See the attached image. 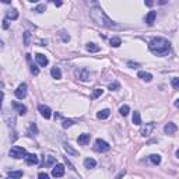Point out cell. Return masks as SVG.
<instances>
[{
	"mask_svg": "<svg viewBox=\"0 0 179 179\" xmlns=\"http://www.w3.org/2000/svg\"><path fill=\"white\" fill-rule=\"evenodd\" d=\"M127 65H129V66H130V67H137V63H133V62H129V63H127Z\"/></svg>",
	"mask_w": 179,
	"mask_h": 179,
	"instance_id": "obj_39",
	"label": "cell"
},
{
	"mask_svg": "<svg viewBox=\"0 0 179 179\" xmlns=\"http://www.w3.org/2000/svg\"><path fill=\"white\" fill-rule=\"evenodd\" d=\"M63 175H65V167H63L62 164L55 165L52 169V176H55V178H62Z\"/></svg>",
	"mask_w": 179,
	"mask_h": 179,
	"instance_id": "obj_7",
	"label": "cell"
},
{
	"mask_svg": "<svg viewBox=\"0 0 179 179\" xmlns=\"http://www.w3.org/2000/svg\"><path fill=\"white\" fill-rule=\"evenodd\" d=\"M55 162H56L55 157H49V158H48V162H46V164H48V165H53Z\"/></svg>",
	"mask_w": 179,
	"mask_h": 179,
	"instance_id": "obj_37",
	"label": "cell"
},
{
	"mask_svg": "<svg viewBox=\"0 0 179 179\" xmlns=\"http://www.w3.org/2000/svg\"><path fill=\"white\" fill-rule=\"evenodd\" d=\"M23 37H24V45H25V46H29V41H31V34H29L28 31H25V32L23 34Z\"/></svg>",
	"mask_w": 179,
	"mask_h": 179,
	"instance_id": "obj_27",
	"label": "cell"
},
{
	"mask_svg": "<svg viewBox=\"0 0 179 179\" xmlns=\"http://www.w3.org/2000/svg\"><path fill=\"white\" fill-rule=\"evenodd\" d=\"M34 11H37V13H44V11H45V4H39V6H38V7L34 10Z\"/></svg>",
	"mask_w": 179,
	"mask_h": 179,
	"instance_id": "obj_33",
	"label": "cell"
},
{
	"mask_svg": "<svg viewBox=\"0 0 179 179\" xmlns=\"http://www.w3.org/2000/svg\"><path fill=\"white\" fill-rule=\"evenodd\" d=\"M109 115H111L109 109H102V111H99V112L97 114V118L98 119H106V118H109Z\"/></svg>",
	"mask_w": 179,
	"mask_h": 179,
	"instance_id": "obj_17",
	"label": "cell"
},
{
	"mask_svg": "<svg viewBox=\"0 0 179 179\" xmlns=\"http://www.w3.org/2000/svg\"><path fill=\"white\" fill-rule=\"evenodd\" d=\"M155 129V123L154 122H150V123H146L144 126L141 127V130H140V133H141V136H150L151 133H153V130Z\"/></svg>",
	"mask_w": 179,
	"mask_h": 179,
	"instance_id": "obj_6",
	"label": "cell"
},
{
	"mask_svg": "<svg viewBox=\"0 0 179 179\" xmlns=\"http://www.w3.org/2000/svg\"><path fill=\"white\" fill-rule=\"evenodd\" d=\"M178 130V126H176L175 123H172V122H168L165 126H164V132L167 134H174L175 132Z\"/></svg>",
	"mask_w": 179,
	"mask_h": 179,
	"instance_id": "obj_10",
	"label": "cell"
},
{
	"mask_svg": "<svg viewBox=\"0 0 179 179\" xmlns=\"http://www.w3.org/2000/svg\"><path fill=\"white\" fill-rule=\"evenodd\" d=\"M176 157H178V158H179V150L176 151Z\"/></svg>",
	"mask_w": 179,
	"mask_h": 179,
	"instance_id": "obj_42",
	"label": "cell"
},
{
	"mask_svg": "<svg viewBox=\"0 0 179 179\" xmlns=\"http://www.w3.org/2000/svg\"><path fill=\"white\" fill-rule=\"evenodd\" d=\"M109 44H111V46H114V48H119V46L122 45V39L118 37H114V38H111Z\"/></svg>",
	"mask_w": 179,
	"mask_h": 179,
	"instance_id": "obj_18",
	"label": "cell"
},
{
	"mask_svg": "<svg viewBox=\"0 0 179 179\" xmlns=\"http://www.w3.org/2000/svg\"><path fill=\"white\" fill-rule=\"evenodd\" d=\"M155 18H157V13H155V11H150L146 16V23L148 25H153L155 23Z\"/></svg>",
	"mask_w": 179,
	"mask_h": 179,
	"instance_id": "obj_14",
	"label": "cell"
},
{
	"mask_svg": "<svg viewBox=\"0 0 179 179\" xmlns=\"http://www.w3.org/2000/svg\"><path fill=\"white\" fill-rule=\"evenodd\" d=\"M148 49H150L151 53H154L157 56H167L168 53H169V49H171V44L165 38L155 37L150 41Z\"/></svg>",
	"mask_w": 179,
	"mask_h": 179,
	"instance_id": "obj_1",
	"label": "cell"
},
{
	"mask_svg": "<svg viewBox=\"0 0 179 179\" xmlns=\"http://www.w3.org/2000/svg\"><path fill=\"white\" fill-rule=\"evenodd\" d=\"M77 76H78V78L81 80V81H87L90 78V71L87 69H81L80 71H77Z\"/></svg>",
	"mask_w": 179,
	"mask_h": 179,
	"instance_id": "obj_13",
	"label": "cell"
},
{
	"mask_svg": "<svg viewBox=\"0 0 179 179\" xmlns=\"http://www.w3.org/2000/svg\"><path fill=\"white\" fill-rule=\"evenodd\" d=\"M14 95H16V98H18V99H23V98L27 97V84H20L18 86V88L14 91Z\"/></svg>",
	"mask_w": 179,
	"mask_h": 179,
	"instance_id": "obj_5",
	"label": "cell"
},
{
	"mask_svg": "<svg viewBox=\"0 0 179 179\" xmlns=\"http://www.w3.org/2000/svg\"><path fill=\"white\" fill-rule=\"evenodd\" d=\"M38 109H39V112H41V115L44 116L45 119H49L50 118V115H52V111H50V108L46 105H44V104H41V105H38Z\"/></svg>",
	"mask_w": 179,
	"mask_h": 179,
	"instance_id": "obj_8",
	"label": "cell"
},
{
	"mask_svg": "<svg viewBox=\"0 0 179 179\" xmlns=\"http://www.w3.org/2000/svg\"><path fill=\"white\" fill-rule=\"evenodd\" d=\"M7 179H14V178H10V176H8V178H7Z\"/></svg>",
	"mask_w": 179,
	"mask_h": 179,
	"instance_id": "obj_43",
	"label": "cell"
},
{
	"mask_svg": "<svg viewBox=\"0 0 179 179\" xmlns=\"http://www.w3.org/2000/svg\"><path fill=\"white\" fill-rule=\"evenodd\" d=\"M102 93H104V90H101V88L94 90V93H93V98H98V97H101Z\"/></svg>",
	"mask_w": 179,
	"mask_h": 179,
	"instance_id": "obj_29",
	"label": "cell"
},
{
	"mask_svg": "<svg viewBox=\"0 0 179 179\" xmlns=\"http://www.w3.org/2000/svg\"><path fill=\"white\" fill-rule=\"evenodd\" d=\"M119 112H120V115H123V116H127L129 112H130V108H129V105H122L120 109H119Z\"/></svg>",
	"mask_w": 179,
	"mask_h": 179,
	"instance_id": "obj_24",
	"label": "cell"
},
{
	"mask_svg": "<svg viewBox=\"0 0 179 179\" xmlns=\"http://www.w3.org/2000/svg\"><path fill=\"white\" fill-rule=\"evenodd\" d=\"M13 106L18 111V114H20V115H25V114H27V108H25L23 104H20V102H13Z\"/></svg>",
	"mask_w": 179,
	"mask_h": 179,
	"instance_id": "obj_15",
	"label": "cell"
},
{
	"mask_svg": "<svg viewBox=\"0 0 179 179\" xmlns=\"http://www.w3.org/2000/svg\"><path fill=\"white\" fill-rule=\"evenodd\" d=\"M7 18H8V20H10V18H11V20H17V18H18V11H17L16 8L8 10V11H7Z\"/></svg>",
	"mask_w": 179,
	"mask_h": 179,
	"instance_id": "obj_21",
	"label": "cell"
},
{
	"mask_svg": "<svg viewBox=\"0 0 179 179\" xmlns=\"http://www.w3.org/2000/svg\"><path fill=\"white\" fill-rule=\"evenodd\" d=\"M95 151H99V153H106V151L111 150V146L108 144L106 141H104V140H101V138H97L95 140Z\"/></svg>",
	"mask_w": 179,
	"mask_h": 179,
	"instance_id": "obj_4",
	"label": "cell"
},
{
	"mask_svg": "<svg viewBox=\"0 0 179 179\" xmlns=\"http://www.w3.org/2000/svg\"><path fill=\"white\" fill-rule=\"evenodd\" d=\"M62 4H63L62 2H55V6H56V7H60Z\"/></svg>",
	"mask_w": 179,
	"mask_h": 179,
	"instance_id": "obj_40",
	"label": "cell"
},
{
	"mask_svg": "<svg viewBox=\"0 0 179 179\" xmlns=\"http://www.w3.org/2000/svg\"><path fill=\"white\" fill-rule=\"evenodd\" d=\"M35 59H37V63H38V65L42 66V67L48 66V63H49L48 57L45 56V55H42V53H37V55H35Z\"/></svg>",
	"mask_w": 179,
	"mask_h": 179,
	"instance_id": "obj_9",
	"label": "cell"
},
{
	"mask_svg": "<svg viewBox=\"0 0 179 179\" xmlns=\"http://www.w3.org/2000/svg\"><path fill=\"white\" fill-rule=\"evenodd\" d=\"M125 174H126V171H122V172H120V174H119V175L116 176V178H115V179H120V178H122V176H125Z\"/></svg>",
	"mask_w": 179,
	"mask_h": 179,
	"instance_id": "obj_38",
	"label": "cell"
},
{
	"mask_svg": "<svg viewBox=\"0 0 179 179\" xmlns=\"http://www.w3.org/2000/svg\"><path fill=\"white\" fill-rule=\"evenodd\" d=\"M50 74H52L53 78H56V80H59V78H62V71L59 67H53L52 70H50Z\"/></svg>",
	"mask_w": 179,
	"mask_h": 179,
	"instance_id": "obj_19",
	"label": "cell"
},
{
	"mask_svg": "<svg viewBox=\"0 0 179 179\" xmlns=\"http://www.w3.org/2000/svg\"><path fill=\"white\" fill-rule=\"evenodd\" d=\"M24 159L28 165H37V164L39 162V159H38V157L35 154H27Z\"/></svg>",
	"mask_w": 179,
	"mask_h": 179,
	"instance_id": "obj_11",
	"label": "cell"
},
{
	"mask_svg": "<svg viewBox=\"0 0 179 179\" xmlns=\"http://www.w3.org/2000/svg\"><path fill=\"white\" fill-rule=\"evenodd\" d=\"M119 83H112V84H109V90L111 91H116V90L119 88Z\"/></svg>",
	"mask_w": 179,
	"mask_h": 179,
	"instance_id": "obj_31",
	"label": "cell"
},
{
	"mask_svg": "<svg viewBox=\"0 0 179 179\" xmlns=\"http://www.w3.org/2000/svg\"><path fill=\"white\" fill-rule=\"evenodd\" d=\"M31 71H32L34 76H38V74H39V69H38L37 66H31Z\"/></svg>",
	"mask_w": 179,
	"mask_h": 179,
	"instance_id": "obj_34",
	"label": "cell"
},
{
	"mask_svg": "<svg viewBox=\"0 0 179 179\" xmlns=\"http://www.w3.org/2000/svg\"><path fill=\"white\" fill-rule=\"evenodd\" d=\"M38 179H49V176H48V174H45V172H39Z\"/></svg>",
	"mask_w": 179,
	"mask_h": 179,
	"instance_id": "obj_36",
	"label": "cell"
},
{
	"mask_svg": "<svg viewBox=\"0 0 179 179\" xmlns=\"http://www.w3.org/2000/svg\"><path fill=\"white\" fill-rule=\"evenodd\" d=\"M2 27H3V29H7L8 27H10V23H8V18H4V20H3V25H2Z\"/></svg>",
	"mask_w": 179,
	"mask_h": 179,
	"instance_id": "obj_35",
	"label": "cell"
},
{
	"mask_svg": "<svg viewBox=\"0 0 179 179\" xmlns=\"http://www.w3.org/2000/svg\"><path fill=\"white\" fill-rule=\"evenodd\" d=\"M25 155H27V151H25V148H23V147H18V146H14L11 147V150H10V157H13V158H25Z\"/></svg>",
	"mask_w": 179,
	"mask_h": 179,
	"instance_id": "obj_3",
	"label": "cell"
},
{
	"mask_svg": "<svg viewBox=\"0 0 179 179\" xmlns=\"http://www.w3.org/2000/svg\"><path fill=\"white\" fill-rule=\"evenodd\" d=\"M137 76L141 80H144V81H147V83H150L151 80H153V76H151L150 73H147V71H138L137 73Z\"/></svg>",
	"mask_w": 179,
	"mask_h": 179,
	"instance_id": "obj_16",
	"label": "cell"
},
{
	"mask_svg": "<svg viewBox=\"0 0 179 179\" xmlns=\"http://www.w3.org/2000/svg\"><path fill=\"white\" fill-rule=\"evenodd\" d=\"M133 123L134 125H141V116L138 112H134L133 114Z\"/></svg>",
	"mask_w": 179,
	"mask_h": 179,
	"instance_id": "obj_25",
	"label": "cell"
},
{
	"mask_svg": "<svg viewBox=\"0 0 179 179\" xmlns=\"http://www.w3.org/2000/svg\"><path fill=\"white\" fill-rule=\"evenodd\" d=\"M95 165H97V161L93 158H86L84 159V167L86 168H95Z\"/></svg>",
	"mask_w": 179,
	"mask_h": 179,
	"instance_id": "obj_20",
	"label": "cell"
},
{
	"mask_svg": "<svg viewBox=\"0 0 179 179\" xmlns=\"http://www.w3.org/2000/svg\"><path fill=\"white\" fill-rule=\"evenodd\" d=\"M87 50L88 52H93V53H95V52H99V46L98 45H95V44H87Z\"/></svg>",
	"mask_w": 179,
	"mask_h": 179,
	"instance_id": "obj_22",
	"label": "cell"
},
{
	"mask_svg": "<svg viewBox=\"0 0 179 179\" xmlns=\"http://www.w3.org/2000/svg\"><path fill=\"white\" fill-rule=\"evenodd\" d=\"M172 87L174 88H179V77H176V78H172Z\"/></svg>",
	"mask_w": 179,
	"mask_h": 179,
	"instance_id": "obj_32",
	"label": "cell"
},
{
	"mask_svg": "<svg viewBox=\"0 0 179 179\" xmlns=\"http://www.w3.org/2000/svg\"><path fill=\"white\" fill-rule=\"evenodd\" d=\"M150 159H151V162L155 164V165H158V164L161 162V157H159L158 154H153V155H150Z\"/></svg>",
	"mask_w": 179,
	"mask_h": 179,
	"instance_id": "obj_26",
	"label": "cell"
},
{
	"mask_svg": "<svg viewBox=\"0 0 179 179\" xmlns=\"http://www.w3.org/2000/svg\"><path fill=\"white\" fill-rule=\"evenodd\" d=\"M23 175H24L23 171H10V172H8V176H10V178H14V179L21 178Z\"/></svg>",
	"mask_w": 179,
	"mask_h": 179,
	"instance_id": "obj_23",
	"label": "cell"
},
{
	"mask_svg": "<svg viewBox=\"0 0 179 179\" xmlns=\"http://www.w3.org/2000/svg\"><path fill=\"white\" fill-rule=\"evenodd\" d=\"M65 150L69 153V154H71V155H77V151L76 150H73L71 147H70V144H65Z\"/></svg>",
	"mask_w": 179,
	"mask_h": 179,
	"instance_id": "obj_28",
	"label": "cell"
},
{
	"mask_svg": "<svg viewBox=\"0 0 179 179\" xmlns=\"http://www.w3.org/2000/svg\"><path fill=\"white\" fill-rule=\"evenodd\" d=\"M73 120L71 119H66V120H63V127L65 129H67V127H70V126H73Z\"/></svg>",
	"mask_w": 179,
	"mask_h": 179,
	"instance_id": "obj_30",
	"label": "cell"
},
{
	"mask_svg": "<svg viewBox=\"0 0 179 179\" xmlns=\"http://www.w3.org/2000/svg\"><path fill=\"white\" fill-rule=\"evenodd\" d=\"M175 106H176V108H179V98H178V99H176V101H175Z\"/></svg>",
	"mask_w": 179,
	"mask_h": 179,
	"instance_id": "obj_41",
	"label": "cell"
},
{
	"mask_svg": "<svg viewBox=\"0 0 179 179\" xmlns=\"http://www.w3.org/2000/svg\"><path fill=\"white\" fill-rule=\"evenodd\" d=\"M90 138H91V136H90L88 133H83L78 136V144H81V146H86V144H88L90 143Z\"/></svg>",
	"mask_w": 179,
	"mask_h": 179,
	"instance_id": "obj_12",
	"label": "cell"
},
{
	"mask_svg": "<svg viewBox=\"0 0 179 179\" xmlns=\"http://www.w3.org/2000/svg\"><path fill=\"white\" fill-rule=\"evenodd\" d=\"M90 16H91V18L99 25H104V27H108V28H115V27H118L116 23H114V21L111 20L101 7H93L90 10Z\"/></svg>",
	"mask_w": 179,
	"mask_h": 179,
	"instance_id": "obj_2",
	"label": "cell"
}]
</instances>
